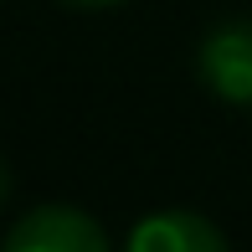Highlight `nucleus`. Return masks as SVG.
Masks as SVG:
<instances>
[{"label":"nucleus","mask_w":252,"mask_h":252,"mask_svg":"<svg viewBox=\"0 0 252 252\" xmlns=\"http://www.w3.org/2000/svg\"><path fill=\"white\" fill-rule=\"evenodd\" d=\"M196 77L211 98L252 108V16L216 21L196 47Z\"/></svg>","instance_id":"nucleus-1"},{"label":"nucleus","mask_w":252,"mask_h":252,"mask_svg":"<svg viewBox=\"0 0 252 252\" xmlns=\"http://www.w3.org/2000/svg\"><path fill=\"white\" fill-rule=\"evenodd\" d=\"M0 252H113V242L93 211L67 206V201H47L10 226Z\"/></svg>","instance_id":"nucleus-2"},{"label":"nucleus","mask_w":252,"mask_h":252,"mask_svg":"<svg viewBox=\"0 0 252 252\" xmlns=\"http://www.w3.org/2000/svg\"><path fill=\"white\" fill-rule=\"evenodd\" d=\"M124 252H232V247L211 216L190 211V206H165L129 226Z\"/></svg>","instance_id":"nucleus-3"},{"label":"nucleus","mask_w":252,"mask_h":252,"mask_svg":"<svg viewBox=\"0 0 252 252\" xmlns=\"http://www.w3.org/2000/svg\"><path fill=\"white\" fill-rule=\"evenodd\" d=\"M67 5H77V10H103V5H124V0H67Z\"/></svg>","instance_id":"nucleus-4"},{"label":"nucleus","mask_w":252,"mask_h":252,"mask_svg":"<svg viewBox=\"0 0 252 252\" xmlns=\"http://www.w3.org/2000/svg\"><path fill=\"white\" fill-rule=\"evenodd\" d=\"M10 196V170H5V159H0V201Z\"/></svg>","instance_id":"nucleus-5"}]
</instances>
